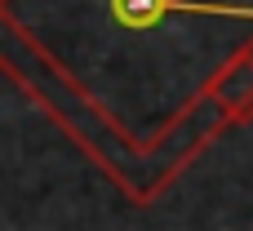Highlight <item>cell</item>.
Here are the masks:
<instances>
[{
    "instance_id": "obj_3",
    "label": "cell",
    "mask_w": 253,
    "mask_h": 231,
    "mask_svg": "<svg viewBox=\"0 0 253 231\" xmlns=\"http://www.w3.org/2000/svg\"><path fill=\"white\" fill-rule=\"evenodd\" d=\"M245 49H249V53H253V40H249V45H245Z\"/></svg>"
},
{
    "instance_id": "obj_1",
    "label": "cell",
    "mask_w": 253,
    "mask_h": 231,
    "mask_svg": "<svg viewBox=\"0 0 253 231\" xmlns=\"http://www.w3.org/2000/svg\"><path fill=\"white\" fill-rule=\"evenodd\" d=\"M222 107H227V116L240 125V120H253V53L249 49H240L231 62H222L218 71H213V80L205 85Z\"/></svg>"
},
{
    "instance_id": "obj_2",
    "label": "cell",
    "mask_w": 253,
    "mask_h": 231,
    "mask_svg": "<svg viewBox=\"0 0 253 231\" xmlns=\"http://www.w3.org/2000/svg\"><path fill=\"white\" fill-rule=\"evenodd\" d=\"M178 0H111V18L129 31H142V27H156L165 13H173Z\"/></svg>"
}]
</instances>
